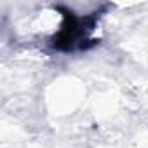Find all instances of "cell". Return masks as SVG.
I'll return each instance as SVG.
<instances>
[{"label": "cell", "mask_w": 148, "mask_h": 148, "mask_svg": "<svg viewBox=\"0 0 148 148\" xmlns=\"http://www.w3.org/2000/svg\"><path fill=\"white\" fill-rule=\"evenodd\" d=\"M91 30V26H86V19H79L71 12H64V25L56 37L54 47L58 49H71L77 40L86 38V32Z\"/></svg>", "instance_id": "6da1fadb"}]
</instances>
